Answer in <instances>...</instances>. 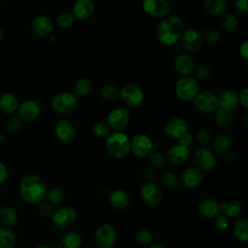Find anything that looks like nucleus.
<instances>
[{"label": "nucleus", "mask_w": 248, "mask_h": 248, "mask_svg": "<svg viewBox=\"0 0 248 248\" xmlns=\"http://www.w3.org/2000/svg\"><path fill=\"white\" fill-rule=\"evenodd\" d=\"M47 188L43 180L37 174L29 173L22 177L19 183L20 197L29 203H39L46 196Z\"/></svg>", "instance_id": "obj_1"}, {"label": "nucleus", "mask_w": 248, "mask_h": 248, "mask_svg": "<svg viewBox=\"0 0 248 248\" xmlns=\"http://www.w3.org/2000/svg\"><path fill=\"white\" fill-rule=\"evenodd\" d=\"M183 21L175 16L164 17L156 28L157 40L165 46H172L177 43L183 33Z\"/></svg>", "instance_id": "obj_2"}, {"label": "nucleus", "mask_w": 248, "mask_h": 248, "mask_svg": "<svg viewBox=\"0 0 248 248\" xmlns=\"http://www.w3.org/2000/svg\"><path fill=\"white\" fill-rule=\"evenodd\" d=\"M106 149L114 158H124L130 153V140L124 133L114 131L106 138Z\"/></svg>", "instance_id": "obj_3"}, {"label": "nucleus", "mask_w": 248, "mask_h": 248, "mask_svg": "<svg viewBox=\"0 0 248 248\" xmlns=\"http://www.w3.org/2000/svg\"><path fill=\"white\" fill-rule=\"evenodd\" d=\"M174 91L178 99L182 101H192L200 91V85L196 78L189 77H181L175 83Z\"/></svg>", "instance_id": "obj_4"}, {"label": "nucleus", "mask_w": 248, "mask_h": 248, "mask_svg": "<svg viewBox=\"0 0 248 248\" xmlns=\"http://www.w3.org/2000/svg\"><path fill=\"white\" fill-rule=\"evenodd\" d=\"M78 107V97L71 92H60L51 100V108L58 113L66 114Z\"/></svg>", "instance_id": "obj_5"}, {"label": "nucleus", "mask_w": 248, "mask_h": 248, "mask_svg": "<svg viewBox=\"0 0 248 248\" xmlns=\"http://www.w3.org/2000/svg\"><path fill=\"white\" fill-rule=\"evenodd\" d=\"M140 196L143 203L150 207L159 205L163 201L162 189L157 183L153 181H147L141 186L140 190Z\"/></svg>", "instance_id": "obj_6"}, {"label": "nucleus", "mask_w": 248, "mask_h": 248, "mask_svg": "<svg viewBox=\"0 0 248 248\" xmlns=\"http://www.w3.org/2000/svg\"><path fill=\"white\" fill-rule=\"evenodd\" d=\"M77 211L72 206H62L54 211L51 216L53 226L59 230H66L72 227L77 221Z\"/></svg>", "instance_id": "obj_7"}, {"label": "nucleus", "mask_w": 248, "mask_h": 248, "mask_svg": "<svg viewBox=\"0 0 248 248\" xmlns=\"http://www.w3.org/2000/svg\"><path fill=\"white\" fill-rule=\"evenodd\" d=\"M119 97L128 107L138 108L143 103L144 94L137 84L128 83L119 89Z\"/></svg>", "instance_id": "obj_8"}, {"label": "nucleus", "mask_w": 248, "mask_h": 248, "mask_svg": "<svg viewBox=\"0 0 248 248\" xmlns=\"http://www.w3.org/2000/svg\"><path fill=\"white\" fill-rule=\"evenodd\" d=\"M153 141L145 134H138L134 136L132 140H130V151L139 158L149 156L153 151Z\"/></svg>", "instance_id": "obj_9"}, {"label": "nucleus", "mask_w": 248, "mask_h": 248, "mask_svg": "<svg viewBox=\"0 0 248 248\" xmlns=\"http://www.w3.org/2000/svg\"><path fill=\"white\" fill-rule=\"evenodd\" d=\"M95 242L98 248H112L116 242V232L108 224L100 225L95 232Z\"/></svg>", "instance_id": "obj_10"}, {"label": "nucleus", "mask_w": 248, "mask_h": 248, "mask_svg": "<svg viewBox=\"0 0 248 248\" xmlns=\"http://www.w3.org/2000/svg\"><path fill=\"white\" fill-rule=\"evenodd\" d=\"M194 104L197 109L203 113H210L218 108L217 96L208 90L199 91L194 99Z\"/></svg>", "instance_id": "obj_11"}, {"label": "nucleus", "mask_w": 248, "mask_h": 248, "mask_svg": "<svg viewBox=\"0 0 248 248\" xmlns=\"http://www.w3.org/2000/svg\"><path fill=\"white\" fill-rule=\"evenodd\" d=\"M130 111L126 108H116L110 110L107 116V124L113 131L123 130L130 121Z\"/></svg>", "instance_id": "obj_12"}, {"label": "nucleus", "mask_w": 248, "mask_h": 248, "mask_svg": "<svg viewBox=\"0 0 248 248\" xmlns=\"http://www.w3.org/2000/svg\"><path fill=\"white\" fill-rule=\"evenodd\" d=\"M170 3L168 0H143L142 10L143 12L155 18H164L170 12Z\"/></svg>", "instance_id": "obj_13"}, {"label": "nucleus", "mask_w": 248, "mask_h": 248, "mask_svg": "<svg viewBox=\"0 0 248 248\" xmlns=\"http://www.w3.org/2000/svg\"><path fill=\"white\" fill-rule=\"evenodd\" d=\"M180 39L183 47L192 53L198 52L203 45L202 34L194 28H188L184 30Z\"/></svg>", "instance_id": "obj_14"}, {"label": "nucleus", "mask_w": 248, "mask_h": 248, "mask_svg": "<svg viewBox=\"0 0 248 248\" xmlns=\"http://www.w3.org/2000/svg\"><path fill=\"white\" fill-rule=\"evenodd\" d=\"M194 162L201 170H211L215 167L216 159L213 152L207 147L202 146L194 153Z\"/></svg>", "instance_id": "obj_15"}, {"label": "nucleus", "mask_w": 248, "mask_h": 248, "mask_svg": "<svg viewBox=\"0 0 248 248\" xmlns=\"http://www.w3.org/2000/svg\"><path fill=\"white\" fill-rule=\"evenodd\" d=\"M188 128L189 124L187 120L182 117L176 116L169 119L166 122L164 126V131L168 137L177 140L188 132Z\"/></svg>", "instance_id": "obj_16"}, {"label": "nucleus", "mask_w": 248, "mask_h": 248, "mask_svg": "<svg viewBox=\"0 0 248 248\" xmlns=\"http://www.w3.org/2000/svg\"><path fill=\"white\" fill-rule=\"evenodd\" d=\"M18 118L23 122H32L38 118L41 112L40 106L33 100H27L19 104L17 108Z\"/></svg>", "instance_id": "obj_17"}, {"label": "nucleus", "mask_w": 248, "mask_h": 248, "mask_svg": "<svg viewBox=\"0 0 248 248\" xmlns=\"http://www.w3.org/2000/svg\"><path fill=\"white\" fill-rule=\"evenodd\" d=\"M54 135L62 143H70L76 137V130L73 124L67 120H59L54 125Z\"/></svg>", "instance_id": "obj_18"}, {"label": "nucleus", "mask_w": 248, "mask_h": 248, "mask_svg": "<svg viewBox=\"0 0 248 248\" xmlns=\"http://www.w3.org/2000/svg\"><path fill=\"white\" fill-rule=\"evenodd\" d=\"M31 28L34 34L38 37H49L53 31V22L48 16L40 15L33 18Z\"/></svg>", "instance_id": "obj_19"}, {"label": "nucleus", "mask_w": 248, "mask_h": 248, "mask_svg": "<svg viewBox=\"0 0 248 248\" xmlns=\"http://www.w3.org/2000/svg\"><path fill=\"white\" fill-rule=\"evenodd\" d=\"M95 6L92 0H76L73 6V16L76 19L84 21L94 14Z\"/></svg>", "instance_id": "obj_20"}, {"label": "nucleus", "mask_w": 248, "mask_h": 248, "mask_svg": "<svg viewBox=\"0 0 248 248\" xmlns=\"http://www.w3.org/2000/svg\"><path fill=\"white\" fill-rule=\"evenodd\" d=\"M173 66H174L176 73L178 75H180L181 77L191 76L196 68L195 61L193 60V58L190 55H188L186 53H181V54L177 55L174 59Z\"/></svg>", "instance_id": "obj_21"}, {"label": "nucleus", "mask_w": 248, "mask_h": 248, "mask_svg": "<svg viewBox=\"0 0 248 248\" xmlns=\"http://www.w3.org/2000/svg\"><path fill=\"white\" fill-rule=\"evenodd\" d=\"M198 212L204 218H215L221 211V203L214 199H203L198 204Z\"/></svg>", "instance_id": "obj_22"}, {"label": "nucleus", "mask_w": 248, "mask_h": 248, "mask_svg": "<svg viewBox=\"0 0 248 248\" xmlns=\"http://www.w3.org/2000/svg\"><path fill=\"white\" fill-rule=\"evenodd\" d=\"M189 154L190 152L188 147L176 143L168 149L166 160H168L172 165L178 166V165H182L187 161Z\"/></svg>", "instance_id": "obj_23"}, {"label": "nucleus", "mask_w": 248, "mask_h": 248, "mask_svg": "<svg viewBox=\"0 0 248 248\" xmlns=\"http://www.w3.org/2000/svg\"><path fill=\"white\" fill-rule=\"evenodd\" d=\"M180 179L186 188L193 189L202 183L203 174L198 168H188L183 170Z\"/></svg>", "instance_id": "obj_24"}, {"label": "nucleus", "mask_w": 248, "mask_h": 248, "mask_svg": "<svg viewBox=\"0 0 248 248\" xmlns=\"http://www.w3.org/2000/svg\"><path fill=\"white\" fill-rule=\"evenodd\" d=\"M218 100V108H226L229 110H232L236 108L239 105L238 95L230 89H223L219 92L217 96Z\"/></svg>", "instance_id": "obj_25"}, {"label": "nucleus", "mask_w": 248, "mask_h": 248, "mask_svg": "<svg viewBox=\"0 0 248 248\" xmlns=\"http://www.w3.org/2000/svg\"><path fill=\"white\" fill-rule=\"evenodd\" d=\"M108 202L112 208L116 210H123L129 206L131 198L126 191L122 189H116L109 194Z\"/></svg>", "instance_id": "obj_26"}, {"label": "nucleus", "mask_w": 248, "mask_h": 248, "mask_svg": "<svg viewBox=\"0 0 248 248\" xmlns=\"http://www.w3.org/2000/svg\"><path fill=\"white\" fill-rule=\"evenodd\" d=\"M19 102L13 93H4L0 96V110L5 114H12L18 108Z\"/></svg>", "instance_id": "obj_27"}, {"label": "nucleus", "mask_w": 248, "mask_h": 248, "mask_svg": "<svg viewBox=\"0 0 248 248\" xmlns=\"http://www.w3.org/2000/svg\"><path fill=\"white\" fill-rule=\"evenodd\" d=\"M17 212L13 206L5 205L0 208V222L4 227L11 228L17 223Z\"/></svg>", "instance_id": "obj_28"}, {"label": "nucleus", "mask_w": 248, "mask_h": 248, "mask_svg": "<svg viewBox=\"0 0 248 248\" xmlns=\"http://www.w3.org/2000/svg\"><path fill=\"white\" fill-rule=\"evenodd\" d=\"M221 211L227 218H235L242 211V204L237 200H230L221 203Z\"/></svg>", "instance_id": "obj_29"}, {"label": "nucleus", "mask_w": 248, "mask_h": 248, "mask_svg": "<svg viewBox=\"0 0 248 248\" xmlns=\"http://www.w3.org/2000/svg\"><path fill=\"white\" fill-rule=\"evenodd\" d=\"M232 145L231 139L226 134H219L213 140V149L218 155L227 153Z\"/></svg>", "instance_id": "obj_30"}, {"label": "nucleus", "mask_w": 248, "mask_h": 248, "mask_svg": "<svg viewBox=\"0 0 248 248\" xmlns=\"http://www.w3.org/2000/svg\"><path fill=\"white\" fill-rule=\"evenodd\" d=\"M203 7L209 15L218 16L225 13L226 2L225 0H203Z\"/></svg>", "instance_id": "obj_31"}, {"label": "nucleus", "mask_w": 248, "mask_h": 248, "mask_svg": "<svg viewBox=\"0 0 248 248\" xmlns=\"http://www.w3.org/2000/svg\"><path fill=\"white\" fill-rule=\"evenodd\" d=\"M82 243V238L76 232H66L61 238V246L63 248H79Z\"/></svg>", "instance_id": "obj_32"}, {"label": "nucleus", "mask_w": 248, "mask_h": 248, "mask_svg": "<svg viewBox=\"0 0 248 248\" xmlns=\"http://www.w3.org/2000/svg\"><path fill=\"white\" fill-rule=\"evenodd\" d=\"M16 234L11 228H0V248H14Z\"/></svg>", "instance_id": "obj_33"}, {"label": "nucleus", "mask_w": 248, "mask_h": 248, "mask_svg": "<svg viewBox=\"0 0 248 248\" xmlns=\"http://www.w3.org/2000/svg\"><path fill=\"white\" fill-rule=\"evenodd\" d=\"M233 234L235 238L240 242L248 241V222L245 219L236 221L233 225Z\"/></svg>", "instance_id": "obj_34"}, {"label": "nucleus", "mask_w": 248, "mask_h": 248, "mask_svg": "<svg viewBox=\"0 0 248 248\" xmlns=\"http://www.w3.org/2000/svg\"><path fill=\"white\" fill-rule=\"evenodd\" d=\"M214 117H215V122L222 127H227V126L231 125L232 122V119H233L232 110L222 108H218L215 110Z\"/></svg>", "instance_id": "obj_35"}, {"label": "nucleus", "mask_w": 248, "mask_h": 248, "mask_svg": "<svg viewBox=\"0 0 248 248\" xmlns=\"http://www.w3.org/2000/svg\"><path fill=\"white\" fill-rule=\"evenodd\" d=\"M92 88V82L88 78H81L75 82L74 94L76 96L87 95Z\"/></svg>", "instance_id": "obj_36"}, {"label": "nucleus", "mask_w": 248, "mask_h": 248, "mask_svg": "<svg viewBox=\"0 0 248 248\" xmlns=\"http://www.w3.org/2000/svg\"><path fill=\"white\" fill-rule=\"evenodd\" d=\"M238 25L237 18L232 14H226L221 19V27L224 31L228 33H232L236 30Z\"/></svg>", "instance_id": "obj_37"}, {"label": "nucleus", "mask_w": 248, "mask_h": 248, "mask_svg": "<svg viewBox=\"0 0 248 248\" xmlns=\"http://www.w3.org/2000/svg\"><path fill=\"white\" fill-rule=\"evenodd\" d=\"M161 183L165 188L169 190H173L177 188L179 184V178L173 172L166 171L161 176Z\"/></svg>", "instance_id": "obj_38"}, {"label": "nucleus", "mask_w": 248, "mask_h": 248, "mask_svg": "<svg viewBox=\"0 0 248 248\" xmlns=\"http://www.w3.org/2000/svg\"><path fill=\"white\" fill-rule=\"evenodd\" d=\"M75 17L72 13L70 12H62L60 13L56 17V24L58 27L62 29H68L72 27V25L75 22Z\"/></svg>", "instance_id": "obj_39"}, {"label": "nucleus", "mask_w": 248, "mask_h": 248, "mask_svg": "<svg viewBox=\"0 0 248 248\" xmlns=\"http://www.w3.org/2000/svg\"><path fill=\"white\" fill-rule=\"evenodd\" d=\"M100 94L106 101H114L119 97V89L113 84H106L102 87Z\"/></svg>", "instance_id": "obj_40"}, {"label": "nucleus", "mask_w": 248, "mask_h": 248, "mask_svg": "<svg viewBox=\"0 0 248 248\" xmlns=\"http://www.w3.org/2000/svg\"><path fill=\"white\" fill-rule=\"evenodd\" d=\"M46 197H47L48 202L53 204H60L65 199L64 192L59 187H52L47 190Z\"/></svg>", "instance_id": "obj_41"}, {"label": "nucleus", "mask_w": 248, "mask_h": 248, "mask_svg": "<svg viewBox=\"0 0 248 248\" xmlns=\"http://www.w3.org/2000/svg\"><path fill=\"white\" fill-rule=\"evenodd\" d=\"M92 134L94 135V137H96L97 139H106L108 134H109V127L108 126L107 123L102 122V121H98L96 123H94V125L92 126Z\"/></svg>", "instance_id": "obj_42"}, {"label": "nucleus", "mask_w": 248, "mask_h": 248, "mask_svg": "<svg viewBox=\"0 0 248 248\" xmlns=\"http://www.w3.org/2000/svg\"><path fill=\"white\" fill-rule=\"evenodd\" d=\"M202 36L203 42H205L208 45L218 44L219 41H220V38H221V35H220L219 31L215 28L206 29Z\"/></svg>", "instance_id": "obj_43"}, {"label": "nucleus", "mask_w": 248, "mask_h": 248, "mask_svg": "<svg viewBox=\"0 0 248 248\" xmlns=\"http://www.w3.org/2000/svg\"><path fill=\"white\" fill-rule=\"evenodd\" d=\"M166 157L159 151H152L149 154V164L154 169H162L166 164Z\"/></svg>", "instance_id": "obj_44"}, {"label": "nucleus", "mask_w": 248, "mask_h": 248, "mask_svg": "<svg viewBox=\"0 0 248 248\" xmlns=\"http://www.w3.org/2000/svg\"><path fill=\"white\" fill-rule=\"evenodd\" d=\"M152 238H153L152 233L147 229H140L137 232V234H136L137 242L141 245L149 244L152 241Z\"/></svg>", "instance_id": "obj_45"}, {"label": "nucleus", "mask_w": 248, "mask_h": 248, "mask_svg": "<svg viewBox=\"0 0 248 248\" xmlns=\"http://www.w3.org/2000/svg\"><path fill=\"white\" fill-rule=\"evenodd\" d=\"M21 120L18 117H12L6 123L7 131L10 133H16L21 128Z\"/></svg>", "instance_id": "obj_46"}, {"label": "nucleus", "mask_w": 248, "mask_h": 248, "mask_svg": "<svg viewBox=\"0 0 248 248\" xmlns=\"http://www.w3.org/2000/svg\"><path fill=\"white\" fill-rule=\"evenodd\" d=\"M210 140V133L206 129H200L196 134V140L197 142L203 146L208 143Z\"/></svg>", "instance_id": "obj_47"}, {"label": "nucleus", "mask_w": 248, "mask_h": 248, "mask_svg": "<svg viewBox=\"0 0 248 248\" xmlns=\"http://www.w3.org/2000/svg\"><path fill=\"white\" fill-rule=\"evenodd\" d=\"M210 68L207 65H201L198 69H197V80L202 81V80H206L209 77H210Z\"/></svg>", "instance_id": "obj_48"}, {"label": "nucleus", "mask_w": 248, "mask_h": 248, "mask_svg": "<svg viewBox=\"0 0 248 248\" xmlns=\"http://www.w3.org/2000/svg\"><path fill=\"white\" fill-rule=\"evenodd\" d=\"M38 212L43 217H47L52 213V206L47 202H41L38 205Z\"/></svg>", "instance_id": "obj_49"}, {"label": "nucleus", "mask_w": 248, "mask_h": 248, "mask_svg": "<svg viewBox=\"0 0 248 248\" xmlns=\"http://www.w3.org/2000/svg\"><path fill=\"white\" fill-rule=\"evenodd\" d=\"M214 223L217 229L219 230H226L229 226V219L225 215L219 214L214 218Z\"/></svg>", "instance_id": "obj_50"}, {"label": "nucleus", "mask_w": 248, "mask_h": 248, "mask_svg": "<svg viewBox=\"0 0 248 248\" xmlns=\"http://www.w3.org/2000/svg\"><path fill=\"white\" fill-rule=\"evenodd\" d=\"M177 141H178V144L189 147L193 142V137L189 132H187L183 136H181L179 139H177Z\"/></svg>", "instance_id": "obj_51"}, {"label": "nucleus", "mask_w": 248, "mask_h": 248, "mask_svg": "<svg viewBox=\"0 0 248 248\" xmlns=\"http://www.w3.org/2000/svg\"><path fill=\"white\" fill-rule=\"evenodd\" d=\"M238 102L243 108H248V89L247 88H244L238 95Z\"/></svg>", "instance_id": "obj_52"}, {"label": "nucleus", "mask_w": 248, "mask_h": 248, "mask_svg": "<svg viewBox=\"0 0 248 248\" xmlns=\"http://www.w3.org/2000/svg\"><path fill=\"white\" fill-rule=\"evenodd\" d=\"M235 2V7L236 9L243 13V14H247L248 12V0H234Z\"/></svg>", "instance_id": "obj_53"}, {"label": "nucleus", "mask_w": 248, "mask_h": 248, "mask_svg": "<svg viewBox=\"0 0 248 248\" xmlns=\"http://www.w3.org/2000/svg\"><path fill=\"white\" fill-rule=\"evenodd\" d=\"M8 178V169L6 165L0 161V185L3 184Z\"/></svg>", "instance_id": "obj_54"}, {"label": "nucleus", "mask_w": 248, "mask_h": 248, "mask_svg": "<svg viewBox=\"0 0 248 248\" xmlns=\"http://www.w3.org/2000/svg\"><path fill=\"white\" fill-rule=\"evenodd\" d=\"M239 50H240L241 56H242L243 58L247 59V57H248V42H247V41H244V42L242 43V45L240 46Z\"/></svg>", "instance_id": "obj_55"}, {"label": "nucleus", "mask_w": 248, "mask_h": 248, "mask_svg": "<svg viewBox=\"0 0 248 248\" xmlns=\"http://www.w3.org/2000/svg\"><path fill=\"white\" fill-rule=\"evenodd\" d=\"M144 173H145V176L147 177V179H152V177L154 176L153 170H151V169H145Z\"/></svg>", "instance_id": "obj_56"}, {"label": "nucleus", "mask_w": 248, "mask_h": 248, "mask_svg": "<svg viewBox=\"0 0 248 248\" xmlns=\"http://www.w3.org/2000/svg\"><path fill=\"white\" fill-rule=\"evenodd\" d=\"M36 248H51V247L47 244H39L36 246Z\"/></svg>", "instance_id": "obj_57"}, {"label": "nucleus", "mask_w": 248, "mask_h": 248, "mask_svg": "<svg viewBox=\"0 0 248 248\" xmlns=\"http://www.w3.org/2000/svg\"><path fill=\"white\" fill-rule=\"evenodd\" d=\"M148 248H165V247L162 246V245H159V244H155V245H152V246H150Z\"/></svg>", "instance_id": "obj_58"}, {"label": "nucleus", "mask_w": 248, "mask_h": 248, "mask_svg": "<svg viewBox=\"0 0 248 248\" xmlns=\"http://www.w3.org/2000/svg\"><path fill=\"white\" fill-rule=\"evenodd\" d=\"M4 38V30L0 27V41Z\"/></svg>", "instance_id": "obj_59"}, {"label": "nucleus", "mask_w": 248, "mask_h": 248, "mask_svg": "<svg viewBox=\"0 0 248 248\" xmlns=\"http://www.w3.org/2000/svg\"><path fill=\"white\" fill-rule=\"evenodd\" d=\"M4 140H5V137H4V135L0 134V145H1V143H2Z\"/></svg>", "instance_id": "obj_60"}, {"label": "nucleus", "mask_w": 248, "mask_h": 248, "mask_svg": "<svg viewBox=\"0 0 248 248\" xmlns=\"http://www.w3.org/2000/svg\"><path fill=\"white\" fill-rule=\"evenodd\" d=\"M56 248H63V247H62V246H61V245H60V246H57V247H56Z\"/></svg>", "instance_id": "obj_61"}]
</instances>
